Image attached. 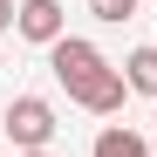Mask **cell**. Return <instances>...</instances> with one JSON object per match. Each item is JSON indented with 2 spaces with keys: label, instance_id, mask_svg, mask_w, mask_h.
<instances>
[{
  "label": "cell",
  "instance_id": "obj_1",
  "mask_svg": "<svg viewBox=\"0 0 157 157\" xmlns=\"http://www.w3.org/2000/svg\"><path fill=\"white\" fill-rule=\"evenodd\" d=\"M48 68H55V82L68 89V102H82L89 116H116L123 96H130L123 68H109V55H102L96 41H82V34H62L48 48Z\"/></svg>",
  "mask_w": 157,
  "mask_h": 157
},
{
  "label": "cell",
  "instance_id": "obj_2",
  "mask_svg": "<svg viewBox=\"0 0 157 157\" xmlns=\"http://www.w3.org/2000/svg\"><path fill=\"white\" fill-rule=\"evenodd\" d=\"M7 137H14V150H48L55 109H48L41 96H14V102H7Z\"/></svg>",
  "mask_w": 157,
  "mask_h": 157
},
{
  "label": "cell",
  "instance_id": "obj_3",
  "mask_svg": "<svg viewBox=\"0 0 157 157\" xmlns=\"http://www.w3.org/2000/svg\"><path fill=\"white\" fill-rule=\"evenodd\" d=\"M28 41H41V48H55L68 28H62V0H21V21H14Z\"/></svg>",
  "mask_w": 157,
  "mask_h": 157
},
{
  "label": "cell",
  "instance_id": "obj_4",
  "mask_svg": "<svg viewBox=\"0 0 157 157\" xmlns=\"http://www.w3.org/2000/svg\"><path fill=\"white\" fill-rule=\"evenodd\" d=\"M89 157H150V144L137 137V130H123V123H109L102 137L89 144Z\"/></svg>",
  "mask_w": 157,
  "mask_h": 157
},
{
  "label": "cell",
  "instance_id": "obj_5",
  "mask_svg": "<svg viewBox=\"0 0 157 157\" xmlns=\"http://www.w3.org/2000/svg\"><path fill=\"white\" fill-rule=\"evenodd\" d=\"M123 82L137 89V96H157V41H150V48H130V62H123Z\"/></svg>",
  "mask_w": 157,
  "mask_h": 157
},
{
  "label": "cell",
  "instance_id": "obj_6",
  "mask_svg": "<svg viewBox=\"0 0 157 157\" xmlns=\"http://www.w3.org/2000/svg\"><path fill=\"white\" fill-rule=\"evenodd\" d=\"M89 14H96V21H109V28H123V21L137 14V0H89Z\"/></svg>",
  "mask_w": 157,
  "mask_h": 157
},
{
  "label": "cell",
  "instance_id": "obj_7",
  "mask_svg": "<svg viewBox=\"0 0 157 157\" xmlns=\"http://www.w3.org/2000/svg\"><path fill=\"white\" fill-rule=\"evenodd\" d=\"M14 21H21V7H14V0H0V28H14Z\"/></svg>",
  "mask_w": 157,
  "mask_h": 157
},
{
  "label": "cell",
  "instance_id": "obj_8",
  "mask_svg": "<svg viewBox=\"0 0 157 157\" xmlns=\"http://www.w3.org/2000/svg\"><path fill=\"white\" fill-rule=\"evenodd\" d=\"M14 157H48V150H14Z\"/></svg>",
  "mask_w": 157,
  "mask_h": 157
}]
</instances>
